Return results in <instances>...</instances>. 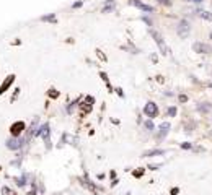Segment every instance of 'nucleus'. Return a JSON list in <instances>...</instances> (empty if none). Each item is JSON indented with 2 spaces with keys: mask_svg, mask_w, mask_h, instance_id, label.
<instances>
[{
  "mask_svg": "<svg viewBox=\"0 0 212 195\" xmlns=\"http://www.w3.org/2000/svg\"><path fill=\"white\" fill-rule=\"evenodd\" d=\"M15 78H17V77H15V75H8V77H7L5 80H3V83H2V85H0V96H2V94L5 93V91L8 90L11 85H13Z\"/></svg>",
  "mask_w": 212,
  "mask_h": 195,
  "instance_id": "obj_9",
  "label": "nucleus"
},
{
  "mask_svg": "<svg viewBox=\"0 0 212 195\" xmlns=\"http://www.w3.org/2000/svg\"><path fill=\"white\" fill-rule=\"evenodd\" d=\"M100 77H101V78H103V81H105V83H106V85H108V90H111V85H109V80H108V75L105 73V72H100Z\"/></svg>",
  "mask_w": 212,
  "mask_h": 195,
  "instance_id": "obj_21",
  "label": "nucleus"
},
{
  "mask_svg": "<svg viewBox=\"0 0 212 195\" xmlns=\"http://www.w3.org/2000/svg\"><path fill=\"white\" fill-rule=\"evenodd\" d=\"M97 55L100 57V60H103V62H106V60H108V59H106V55L103 54V52H101V50H100V49H97Z\"/></svg>",
  "mask_w": 212,
  "mask_h": 195,
  "instance_id": "obj_24",
  "label": "nucleus"
},
{
  "mask_svg": "<svg viewBox=\"0 0 212 195\" xmlns=\"http://www.w3.org/2000/svg\"><path fill=\"white\" fill-rule=\"evenodd\" d=\"M186 2H194V0H186Z\"/></svg>",
  "mask_w": 212,
  "mask_h": 195,
  "instance_id": "obj_35",
  "label": "nucleus"
},
{
  "mask_svg": "<svg viewBox=\"0 0 212 195\" xmlns=\"http://www.w3.org/2000/svg\"><path fill=\"white\" fill-rule=\"evenodd\" d=\"M39 21H43V23H57V18H55L54 13H49V15L41 17V18H39Z\"/></svg>",
  "mask_w": 212,
  "mask_h": 195,
  "instance_id": "obj_13",
  "label": "nucleus"
},
{
  "mask_svg": "<svg viewBox=\"0 0 212 195\" xmlns=\"http://www.w3.org/2000/svg\"><path fill=\"white\" fill-rule=\"evenodd\" d=\"M157 81L158 83H163V77H162V75H158V77H157Z\"/></svg>",
  "mask_w": 212,
  "mask_h": 195,
  "instance_id": "obj_33",
  "label": "nucleus"
},
{
  "mask_svg": "<svg viewBox=\"0 0 212 195\" xmlns=\"http://www.w3.org/2000/svg\"><path fill=\"white\" fill-rule=\"evenodd\" d=\"M198 111L202 112V114H207V112L212 111V104H209V102H201V104L198 106Z\"/></svg>",
  "mask_w": 212,
  "mask_h": 195,
  "instance_id": "obj_12",
  "label": "nucleus"
},
{
  "mask_svg": "<svg viewBox=\"0 0 212 195\" xmlns=\"http://www.w3.org/2000/svg\"><path fill=\"white\" fill-rule=\"evenodd\" d=\"M193 50L196 54H210L212 52V46L206 44V42H194Z\"/></svg>",
  "mask_w": 212,
  "mask_h": 195,
  "instance_id": "obj_6",
  "label": "nucleus"
},
{
  "mask_svg": "<svg viewBox=\"0 0 212 195\" xmlns=\"http://www.w3.org/2000/svg\"><path fill=\"white\" fill-rule=\"evenodd\" d=\"M116 8V2L114 0H106V3H105V7H103V13H109V11H113Z\"/></svg>",
  "mask_w": 212,
  "mask_h": 195,
  "instance_id": "obj_10",
  "label": "nucleus"
},
{
  "mask_svg": "<svg viewBox=\"0 0 212 195\" xmlns=\"http://www.w3.org/2000/svg\"><path fill=\"white\" fill-rule=\"evenodd\" d=\"M158 3H162V5H166V7H170L171 5V0H157Z\"/></svg>",
  "mask_w": 212,
  "mask_h": 195,
  "instance_id": "obj_27",
  "label": "nucleus"
},
{
  "mask_svg": "<svg viewBox=\"0 0 212 195\" xmlns=\"http://www.w3.org/2000/svg\"><path fill=\"white\" fill-rule=\"evenodd\" d=\"M144 127H145L147 130H153V124H152V120H145V122H144Z\"/></svg>",
  "mask_w": 212,
  "mask_h": 195,
  "instance_id": "obj_26",
  "label": "nucleus"
},
{
  "mask_svg": "<svg viewBox=\"0 0 212 195\" xmlns=\"http://www.w3.org/2000/svg\"><path fill=\"white\" fill-rule=\"evenodd\" d=\"M91 109H93V104H90V102H82V104H80V111H82V114L90 112Z\"/></svg>",
  "mask_w": 212,
  "mask_h": 195,
  "instance_id": "obj_15",
  "label": "nucleus"
},
{
  "mask_svg": "<svg viewBox=\"0 0 212 195\" xmlns=\"http://www.w3.org/2000/svg\"><path fill=\"white\" fill-rule=\"evenodd\" d=\"M23 130H26V124L23 120H17V122H13V124L10 125V133H11V137H20V135L23 133Z\"/></svg>",
  "mask_w": 212,
  "mask_h": 195,
  "instance_id": "obj_3",
  "label": "nucleus"
},
{
  "mask_svg": "<svg viewBox=\"0 0 212 195\" xmlns=\"http://www.w3.org/2000/svg\"><path fill=\"white\" fill-rule=\"evenodd\" d=\"M150 36H152V38H153V41L157 42V46H158L160 52H162L163 55H168V54H170V49H168V46L165 44V41H163L162 34H160L158 31H155V29H150Z\"/></svg>",
  "mask_w": 212,
  "mask_h": 195,
  "instance_id": "obj_1",
  "label": "nucleus"
},
{
  "mask_svg": "<svg viewBox=\"0 0 212 195\" xmlns=\"http://www.w3.org/2000/svg\"><path fill=\"white\" fill-rule=\"evenodd\" d=\"M189 31H191V25H189V21L188 20H179L178 21V25H176V33L179 38H188L189 36Z\"/></svg>",
  "mask_w": 212,
  "mask_h": 195,
  "instance_id": "obj_2",
  "label": "nucleus"
},
{
  "mask_svg": "<svg viewBox=\"0 0 212 195\" xmlns=\"http://www.w3.org/2000/svg\"><path fill=\"white\" fill-rule=\"evenodd\" d=\"M144 114H145L149 119L157 117V115H158V106L155 104L153 101H149L145 106H144Z\"/></svg>",
  "mask_w": 212,
  "mask_h": 195,
  "instance_id": "obj_4",
  "label": "nucleus"
},
{
  "mask_svg": "<svg viewBox=\"0 0 212 195\" xmlns=\"http://www.w3.org/2000/svg\"><path fill=\"white\" fill-rule=\"evenodd\" d=\"M49 133H51V130H49V124H47V122H46V124H43L38 130H36V135L41 137L43 140L47 143V146H49Z\"/></svg>",
  "mask_w": 212,
  "mask_h": 195,
  "instance_id": "obj_7",
  "label": "nucleus"
},
{
  "mask_svg": "<svg viewBox=\"0 0 212 195\" xmlns=\"http://www.w3.org/2000/svg\"><path fill=\"white\" fill-rule=\"evenodd\" d=\"M26 181H28V176L26 174H23L21 177H18V179H15V182H17V185H20V187H25V184H26Z\"/></svg>",
  "mask_w": 212,
  "mask_h": 195,
  "instance_id": "obj_16",
  "label": "nucleus"
},
{
  "mask_svg": "<svg viewBox=\"0 0 212 195\" xmlns=\"http://www.w3.org/2000/svg\"><path fill=\"white\" fill-rule=\"evenodd\" d=\"M116 93H118L121 98H124V93H122V90H121V88H118V90H116Z\"/></svg>",
  "mask_w": 212,
  "mask_h": 195,
  "instance_id": "obj_32",
  "label": "nucleus"
},
{
  "mask_svg": "<svg viewBox=\"0 0 212 195\" xmlns=\"http://www.w3.org/2000/svg\"><path fill=\"white\" fill-rule=\"evenodd\" d=\"M170 193H171V195H178V193H179V189H178V187H173V189L170 190Z\"/></svg>",
  "mask_w": 212,
  "mask_h": 195,
  "instance_id": "obj_29",
  "label": "nucleus"
},
{
  "mask_svg": "<svg viewBox=\"0 0 212 195\" xmlns=\"http://www.w3.org/2000/svg\"><path fill=\"white\" fill-rule=\"evenodd\" d=\"M210 135H212V132H210Z\"/></svg>",
  "mask_w": 212,
  "mask_h": 195,
  "instance_id": "obj_37",
  "label": "nucleus"
},
{
  "mask_svg": "<svg viewBox=\"0 0 212 195\" xmlns=\"http://www.w3.org/2000/svg\"><path fill=\"white\" fill-rule=\"evenodd\" d=\"M168 130H170V122H163L162 125H160V133H158V138H163L165 135L168 133Z\"/></svg>",
  "mask_w": 212,
  "mask_h": 195,
  "instance_id": "obj_14",
  "label": "nucleus"
},
{
  "mask_svg": "<svg viewBox=\"0 0 212 195\" xmlns=\"http://www.w3.org/2000/svg\"><path fill=\"white\" fill-rule=\"evenodd\" d=\"M0 169H2V168H0Z\"/></svg>",
  "mask_w": 212,
  "mask_h": 195,
  "instance_id": "obj_38",
  "label": "nucleus"
},
{
  "mask_svg": "<svg viewBox=\"0 0 212 195\" xmlns=\"http://www.w3.org/2000/svg\"><path fill=\"white\" fill-rule=\"evenodd\" d=\"M18 96H20V88H17V90H15V93L11 94V99H10V101H11V102H13V101H17V99H18Z\"/></svg>",
  "mask_w": 212,
  "mask_h": 195,
  "instance_id": "obj_25",
  "label": "nucleus"
},
{
  "mask_svg": "<svg viewBox=\"0 0 212 195\" xmlns=\"http://www.w3.org/2000/svg\"><path fill=\"white\" fill-rule=\"evenodd\" d=\"M179 146H181L183 150H193V145H191L189 142H185V143H181V145H179Z\"/></svg>",
  "mask_w": 212,
  "mask_h": 195,
  "instance_id": "obj_23",
  "label": "nucleus"
},
{
  "mask_svg": "<svg viewBox=\"0 0 212 195\" xmlns=\"http://www.w3.org/2000/svg\"><path fill=\"white\" fill-rule=\"evenodd\" d=\"M5 145H7V148H8V150L17 151V150H20L23 145H25V140H20V137L18 138L17 137H10L8 140L5 142Z\"/></svg>",
  "mask_w": 212,
  "mask_h": 195,
  "instance_id": "obj_5",
  "label": "nucleus"
},
{
  "mask_svg": "<svg viewBox=\"0 0 212 195\" xmlns=\"http://www.w3.org/2000/svg\"><path fill=\"white\" fill-rule=\"evenodd\" d=\"M194 2H196V3H201V2H202V0H194Z\"/></svg>",
  "mask_w": 212,
  "mask_h": 195,
  "instance_id": "obj_34",
  "label": "nucleus"
},
{
  "mask_svg": "<svg viewBox=\"0 0 212 195\" xmlns=\"http://www.w3.org/2000/svg\"><path fill=\"white\" fill-rule=\"evenodd\" d=\"M160 154H165V150H149L142 154L145 158H152V156H160Z\"/></svg>",
  "mask_w": 212,
  "mask_h": 195,
  "instance_id": "obj_11",
  "label": "nucleus"
},
{
  "mask_svg": "<svg viewBox=\"0 0 212 195\" xmlns=\"http://www.w3.org/2000/svg\"><path fill=\"white\" fill-rule=\"evenodd\" d=\"M176 107L175 106H171V107H168V115H170V117H175V115H176Z\"/></svg>",
  "mask_w": 212,
  "mask_h": 195,
  "instance_id": "obj_22",
  "label": "nucleus"
},
{
  "mask_svg": "<svg viewBox=\"0 0 212 195\" xmlns=\"http://www.w3.org/2000/svg\"><path fill=\"white\" fill-rule=\"evenodd\" d=\"M87 102H90V104H93V102H95V98H93V96H87Z\"/></svg>",
  "mask_w": 212,
  "mask_h": 195,
  "instance_id": "obj_31",
  "label": "nucleus"
},
{
  "mask_svg": "<svg viewBox=\"0 0 212 195\" xmlns=\"http://www.w3.org/2000/svg\"><path fill=\"white\" fill-rule=\"evenodd\" d=\"M144 172H145V169H144V168H137L135 171H132V176H134L135 179H139V177L144 176Z\"/></svg>",
  "mask_w": 212,
  "mask_h": 195,
  "instance_id": "obj_18",
  "label": "nucleus"
},
{
  "mask_svg": "<svg viewBox=\"0 0 212 195\" xmlns=\"http://www.w3.org/2000/svg\"><path fill=\"white\" fill-rule=\"evenodd\" d=\"M129 5H134V7H137L139 10L145 11V13H152V11H153V7L147 5V3L141 2V0H129Z\"/></svg>",
  "mask_w": 212,
  "mask_h": 195,
  "instance_id": "obj_8",
  "label": "nucleus"
},
{
  "mask_svg": "<svg viewBox=\"0 0 212 195\" xmlns=\"http://www.w3.org/2000/svg\"><path fill=\"white\" fill-rule=\"evenodd\" d=\"M178 99H179V102H188V96H186V94H179Z\"/></svg>",
  "mask_w": 212,
  "mask_h": 195,
  "instance_id": "obj_28",
  "label": "nucleus"
},
{
  "mask_svg": "<svg viewBox=\"0 0 212 195\" xmlns=\"http://www.w3.org/2000/svg\"><path fill=\"white\" fill-rule=\"evenodd\" d=\"M47 94H49V98H54V99H57V98H59V91H57V90H54V88H51L49 91H47Z\"/></svg>",
  "mask_w": 212,
  "mask_h": 195,
  "instance_id": "obj_20",
  "label": "nucleus"
},
{
  "mask_svg": "<svg viewBox=\"0 0 212 195\" xmlns=\"http://www.w3.org/2000/svg\"><path fill=\"white\" fill-rule=\"evenodd\" d=\"M2 195H18L17 192H15V190H11L10 187H2Z\"/></svg>",
  "mask_w": 212,
  "mask_h": 195,
  "instance_id": "obj_19",
  "label": "nucleus"
},
{
  "mask_svg": "<svg viewBox=\"0 0 212 195\" xmlns=\"http://www.w3.org/2000/svg\"><path fill=\"white\" fill-rule=\"evenodd\" d=\"M199 17L206 21H212V13H209V11H199Z\"/></svg>",
  "mask_w": 212,
  "mask_h": 195,
  "instance_id": "obj_17",
  "label": "nucleus"
},
{
  "mask_svg": "<svg viewBox=\"0 0 212 195\" xmlns=\"http://www.w3.org/2000/svg\"><path fill=\"white\" fill-rule=\"evenodd\" d=\"M83 5V2H75L74 5H72V8H78V7H82Z\"/></svg>",
  "mask_w": 212,
  "mask_h": 195,
  "instance_id": "obj_30",
  "label": "nucleus"
},
{
  "mask_svg": "<svg viewBox=\"0 0 212 195\" xmlns=\"http://www.w3.org/2000/svg\"><path fill=\"white\" fill-rule=\"evenodd\" d=\"M209 86H210V88H212V83H209Z\"/></svg>",
  "mask_w": 212,
  "mask_h": 195,
  "instance_id": "obj_36",
  "label": "nucleus"
}]
</instances>
